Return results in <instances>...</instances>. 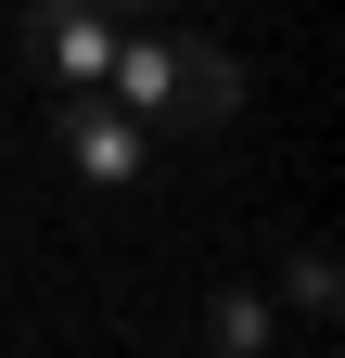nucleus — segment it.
Segmentation results:
<instances>
[{"mask_svg": "<svg viewBox=\"0 0 345 358\" xmlns=\"http://www.w3.org/2000/svg\"><path fill=\"white\" fill-rule=\"evenodd\" d=\"M103 90L141 128H230L243 115V64L218 52V38H179V26H128L115 64H103Z\"/></svg>", "mask_w": 345, "mask_h": 358, "instance_id": "f257e3e1", "label": "nucleus"}, {"mask_svg": "<svg viewBox=\"0 0 345 358\" xmlns=\"http://www.w3.org/2000/svg\"><path fill=\"white\" fill-rule=\"evenodd\" d=\"M52 154H64V179H77V192L128 205V192H141V166H154V128L128 115L115 90H64V115H52Z\"/></svg>", "mask_w": 345, "mask_h": 358, "instance_id": "f03ea898", "label": "nucleus"}, {"mask_svg": "<svg viewBox=\"0 0 345 358\" xmlns=\"http://www.w3.org/2000/svg\"><path fill=\"white\" fill-rule=\"evenodd\" d=\"M115 38H128V26L103 13V0H26V13H13V52L52 77V90H103Z\"/></svg>", "mask_w": 345, "mask_h": 358, "instance_id": "7ed1b4c3", "label": "nucleus"}, {"mask_svg": "<svg viewBox=\"0 0 345 358\" xmlns=\"http://www.w3.org/2000/svg\"><path fill=\"white\" fill-rule=\"evenodd\" d=\"M269 320H281V307L256 294V282H218V294H205V345H218V358H269Z\"/></svg>", "mask_w": 345, "mask_h": 358, "instance_id": "20e7f679", "label": "nucleus"}, {"mask_svg": "<svg viewBox=\"0 0 345 358\" xmlns=\"http://www.w3.org/2000/svg\"><path fill=\"white\" fill-rule=\"evenodd\" d=\"M294 320H332V256H294Z\"/></svg>", "mask_w": 345, "mask_h": 358, "instance_id": "39448f33", "label": "nucleus"}, {"mask_svg": "<svg viewBox=\"0 0 345 358\" xmlns=\"http://www.w3.org/2000/svg\"><path fill=\"white\" fill-rule=\"evenodd\" d=\"M103 13H115V26H141V13H166V0H103Z\"/></svg>", "mask_w": 345, "mask_h": 358, "instance_id": "423d86ee", "label": "nucleus"}]
</instances>
